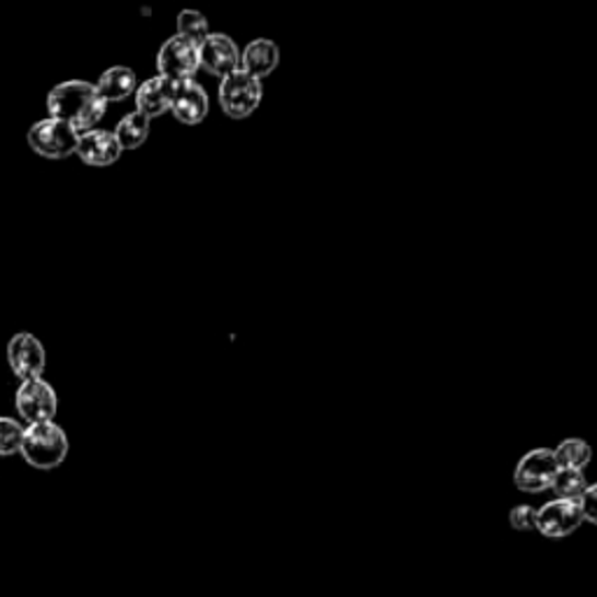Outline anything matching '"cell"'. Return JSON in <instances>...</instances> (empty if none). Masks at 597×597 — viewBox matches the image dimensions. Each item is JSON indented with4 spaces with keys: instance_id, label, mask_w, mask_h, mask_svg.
I'll list each match as a JSON object with an SVG mask.
<instances>
[{
    "instance_id": "cell-16",
    "label": "cell",
    "mask_w": 597,
    "mask_h": 597,
    "mask_svg": "<svg viewBox=\"0 0 597 597\" xmlns=\"http://www.w3.org/2000/svg\"><path fill=\"white\" fill-rule=\"evenodd\" d=\"M113 136L119 143L121 152L138 150L150 136V119L143 117L140 113H129L127 117H121V121L115 127Z\"/></svg>"
},
{
    "instance_id": "cell-19",
    "label": "cell",
    "mask_w": 597,
    "mask_h": 597,
    "mask_svg": "<svg viewBox=\"0 0 597 597\" xmlns=\"http://www.w3.org/2000/svg\"><path fill=\"white\" fill-rule=\"evenodd\" d=\"M24 438V425L10 415H0V458L20 453Z\"/></svg>"
},
{
    "instance_id": "cell-3",
    "label": "cell",
    "mask_w": 597,
    "mask_h": 597,
    "mask_svg": "<svg viewBox=\"0 0 597 597\" xmlns=\"http://www.w3.org/2000/svg\"><path fill=\"white\" fill-rule=\"evenodd\" d=\"M261 96H265V86H261V80L253 78L250 73H245L243 68L234 70L232 75H226L220 82V108L224 110L226 117L232 119H245L250 117L261 103Z\"/></svg>"
},
{
    "instance_id": "cell-20",
    "label": "cell",
    "mask_w": 597,
    "mask_h": 597,
    "mask_svg": "<svg viewBox=\"0 0 597 597\" xmlns=\"http://www.w3.org/2000/svg\"><path fill=\"white\" fill-rule=\"evenodd\" d=\"M208 33H210L208 31V20L201 12L183 10L178 14V35H180V38H187V40L199 45Z\"/></svg>"
},
{
    "instance_id": "cell-14",
    "label": "cell",
    "mask_w": 597,
    "mask_h": 597,
    "mask_svg": "<svg viewBox=\"0 0 597 597\" xmlns=\"http://www.w3.org/2000/svg\"><path fill=\"white\" fill-rule=\"evenodd\" d=\"M278 59H280V51H278L276 43H271L267 38H259L243 49L241 68L245 70V73H250L253 78L265 80L276 70Z\"/></svg>"
},
{
    "instance_id": "cell-15",
    "label": "cell",
    "mask_w": 597,
    "mask_h": 597,
    "mask_svg": "<svg viewBox=\"0 0 597 597\" xmlns=\"http://www.w3.org/2000/svg\"><path fill=\"white\" fill-rule=\"evenodd\" d=\"M96 92L105 103H119L127 101L131 94H136L138 84H136V73L127 66H113L105 70V73L98 78L94 84Z\"/></svg>"
},
{
    "instance_id": "cell-17",
    "label": "cell",
    "mask_w": 597,
    "mask_h": 597,
    "mask_svg": "<svg viewBox=\"0 0 597 597\" xmlns=\"http://www.w3.org/2000/svg\"><path fill=\"white\" fill-rule=\"evenodd\" d=\"M553 458L558 467L584 471V467H588L593 458V453H590V446L582 442V438H567V442H563L553 450Z\"/></svg>"
},
{
    "instance_id": "cell-1",
    "label": "cell",
    "mask_w": 597,
    "mask_h": 597,
    "mask_svg": "<svg viewBox=\"0 0 597 597\" xmlns=\"http://www.w3.org/2000/svg\"><path fill=\"white\" fill-rule=\"evenodd\" d=\"M105 110H108V103L101 98L92 82L84 80L61 82L47 94L49 117L63 121L78 136L98 129V121L105 117Z\"/></svg>"
},
{
    "instance_id": "cell-10",
    "label": "cell",
    "mask_w": 597,
    "mask_h": 597,
    "mask_svg": "<svg viewBox=\"0 0 597 597\" xmlns=\"http://www.w3.org/2000/svg\"><path fill=\"white\" fill-rule=\"evenodd\" d=\"M199 61L210 75L224 80L241 68V49L224 33H208L199 43Z\"/></svg>"
},
{
    "instance_id": "cell-12",
    "label": "cell",
    "mask_w": 597,
    "mask_h": 597,
    "mask_svg": "<svg viewBox=\"0 0 597 597\" xmlns=\"http://www.w3.org/2000/svg\"><path fill=\"white\" fill-rule=\"evenodd\" d=\"M75 154L86 166H113L119 156L121 148L115 140L113 131L105 129H92L78 138V148Z\"/></svg>"
},
{
    "instance_id": "cell-6",
    "label": "cell",
    "mask_w": 597,
    "mask_h": 597,
    "mask_svg": "<svg viewBox=\"0 0 597 597\" xmlns=\"http://www.w3.org/2000/svg\"><path fill=\"white\" fill-rule=\"evenodd\" d=\"M156 68H160V75L171 82L195 80L201 68L199 45L180 38V35H173L162 45L160 55H156Z\"/></svg>"
},
{
    "instance_id": "cell-11",
    "label": "cell",
    "mask_w": 597,
    "mask_h": 597,
    "mask_svg": "<svg viewBox=\"0 0 597 597\" xmlns=\"http://www.w3.org/2000/svg\"><path fill=\"white\" fill-rule=\"evenodd\" d=\"M208 94L203 92V86L197 84L195 80H185V82H175L173 98H171V113L178 117L183 125H201L208 115Z\"/></svg>"
},
{
    "instance_id": "cell-9",
    "label": "cell",
    "mask_w": 597,
    "mask_h": 597,
    "mask_svg": "<svg viewBox=\"0 0 597 597\" xmlns=\"http://www.w3.org/2000/svg\"><path fill=\"white\" fill-rule=\"evenodd\" d=\"M558 471V463L553 458V450L549 448H535L525 453L516 465L514 483L523 493H543V490H551L553 477Z\"/></svg>"
},
{
    "instance_id": "cell-22",
    "label": "cell",
    "mask_w": 597,
    "mask_h": 597,
    "mask_svg": "<svg viewBox=\"0 0 597 597\" xmlns=\"http://www.w3.org/2000/svg\"><path fill=\"white\" fill-rule=\"evenodd\" d=\"M578 506H582L584 514V523H597V488L588 483V488L584 490V495L578 497Z\"/></svg>"
},
{
    "instance_id": "cell-13",
    "label": "cell",
    "mask_w": 597,
    "mask_h": 597,
    "mask_svg": "<svg viewBox=\"0 0 597 597\" xmlns=\"http://www.w3.org/2000/svg\"><path fill=\"white\" fill-rule=\"evenodd\" d=\"M175 82L156 75L143 82L136 90V113L148 117L150 121L154 117H162L164 113L171 110V98H173Z\"/></svg>"
},
{
    "instance_id": "cell-7",
    "label": "cell",
    "mask_w": 597,
    "mask_h": 597,
    "mask_svg": "<svg viewBox=\"0 0 597 597\" xmlns=\"http://www.w3.org/2000/svg\"><path fill=\"white\" fill-rule=\"evenodd\" d=\"M8 364L20 381L43 378L47 366L45 346L31 331H16L8 341Z\"/></svg>"
},
{
    "instance_id": "cell-21",
    "label": "cell",
    "mask_w": 597,
    "mask_h": 597,
    "mask_svg": "<svg viewBox=\"0 0 597 597\" xmlns=\"http://www.w3.org/2000/svg\"><path fill=\"white\" fill-rule=\"evenodd\" d=\"M535 516H537L535 506L520 504V506L512 508V514H508V523H512L514 530L528 532V530H535Z\"/></svg>"
},
{
    "instance_id": "cell-8",
    "label": "cell",
    "mask_w": 597,
    "mask_h": 597,
    "mask_svg": "<svg viewBox=\"0 0 597 597\" xmlns=\"http://www.w3.org/2000/svg\"><path fill=\"white\" fill-rule=\"evenodd\" d=\"M582 523L584 514L578 500H551L537 508L535 530L549 539H563L582 528Z\"/></svg>"
},
{
    "instance_id": "cell-5",
    "label": "cell",
    "mask_w": 597,
    "mask_h": 597,
    "mask_svg": "<svg viewBox=\"0 0 597 597\" xmlns=\"http://www.w3.org/2000/svg\"><path fill=\"white\" fill-rule=\"evenodd\" d=\"M14 409L26 425L51 423L59 409V397L45 378L22 381L14 393Z\"/></svg>"
},
{
    "instance_id": "cell-4",
    "label": "cell",
    "mask_w": 597,
    "mask_h": 597,
    "mask_svg": "<svg viewBox=\"0 0 597 597\" xmlns=\"http://www.w3.org/2000/svg\"><path fill=\"white\" fill-rule=\"evenodd\" d=\"M78 138L80 136L68 125H63V121L45 117L40 121H35V125L28 129L26 143L38 156L59 162V160H66V156L75 154Z\"/></svg>"
},
{
    "instance_id": "cell-2",
    "label": "cell",
    "mask_w": 597,
    "mask_h": 597,
    "mask_svg": "<svg viewBox=\"0 0 597 597\" xmlns=\"http://www.w3.org/2000/svg\"><path fill=\"white\" fill-rule=\"evenodd\" d=\"M68 448L70 444H68L66 430L51 420V423H38V425L24 428L20 455L28 467L49 471L66 463Z\"/></svg>"
},
{
    "instance_id": "cell-18",
    "label": "cell",
    "mask_w": 597,
    "mask_h": 597,
    "mask_svg": "<svg viewBox=\"0 0 597 597\" xmlns=\"http://www.w3.org/2000/svg\"><path fill=\"white\" fill-rule=\"evenodd\" d=\"M586 488H588V481L584 477V471L565 469V467H558L551 483V490L558 495L555 500H578L584 495Z\"/></svg>"
}]
</instances>
